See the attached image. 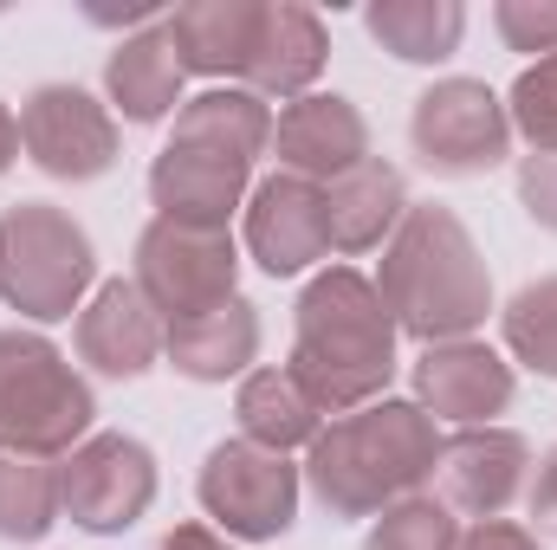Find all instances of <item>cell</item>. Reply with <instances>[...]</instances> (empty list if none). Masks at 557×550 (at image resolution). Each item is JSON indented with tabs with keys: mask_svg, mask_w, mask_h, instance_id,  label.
<instances>
[{
	"mask_svg": "<svg viewBox=\"0 0 557 550\" xmlns=\"http://www.w3.org/2000/svg\"><path fill=\"white\" fill-rule=\"evenodd\" d=\"M403 330L376 291V278L357 266H324L298 291L292 304V376L305 383V396L324 409V421L350 409H370L389 396L403 357H396Z\"/></svg>",
	"mask_w": 557,
	"mask_h": 550,
	"instance_id": "6da1fadb",
	"label": "cell"
},
{
	"mask_svg": "<svg viewBox=\"0 0 557 550\" xmlns=\"http://www.w3.org/2000/svg\"><path fill=\"white\" fill-rule=\"evenodd\" d=\"M441 421L403 396H383L370 409L324 421V434L305 447V486L331 518H383L389 505L434 486L441 466Z\"/></svg>",
	"mask_w": 557,
	"mask_h": 550,
	"instance_id": "7a4b0ae2",
	"label": "cell"
},
{
	"mask_svg": "<svg viewBox=\"0 0 557 550\" xmlns=\"http://www.w3.org/2000/svg\"><path fill=\"white\" fill-rule=\"evenodd\" d=\"M376 291H383L396 330L416 337L421 350L480 337V324L493 317V273H486L467 221L441 201H409L403 227L383 247Z\"/></svg>",
	"mask_w": 557,
	"mask_h": 550,
	"instance_id": "3957f363",
	"label": "cell"
},
{
	"mask_svg": "<svg viewBox=\"0 0 557 550\" xmlns=\"http://www.w3.org/2000/svg\"><path fill=\"white\" fill-rule=\"evenodd\" d=\"M98 291V247L59 201H13L0 214V304L26 324H65Z\"/></svg>",
	"mask_w": 557,
	"mask_h": 550,
	"instance_id": "277c9868",
	"label": "cell"
},
{
	"mask_svg": "<svg viewBox=\"0 0 557 550\" xmlns=\"http://www.w3.org/2000/svg\"><path fill=\"white\" fill-rule=\"evenodd\" d=\"M98 427V396L78 363L39 330H0V440L65 460Z\"/></svg>",
	"mask_w": 557,
	"mask_h": 550,
	"instance_id": "5b68a950",
	"label": "cell"
},
{
	"mask_svg": "<svg viewBox=\"0 0 557 550\" xmlns=\"http://www.w3.org/2000/svg\"><path fill=\"white\" fill-rule=\"evenodd\" d=\"M195 499L208 512V525L234 545H273L298 525V499H305V466H292L285 453H267L253 440H214L195 479Z\"/></svg>",
	"mask_w": 557,
	"mask_h": 550,
	"instance_id": "8992f818",
	"label": "cell"
},
{
	"mask_svg": "<svg viewBox=\"0 0 557 550\" xmlns=\"http://www.w3.org/2000/svg\"><path fill=\"white\" fill-rule=\"evenodd\" d=\"M512 117L486 78H434L409 111V149L447 182H480L512 162Z\"/></svg>",
	"mask_w": 557,
	"mask_h": 550,
	"instance_id": "52a82bcc",
	"label": "cell"
},
{
	"mask_svg": "<svg viewBox=\"0 0 557 550\" xmlns=\"http://www.w3.org/2000/svg\"><path fill=\"white\" fill-rule=\"evenodd\" d=\"M137 291L162 324H188L227 298H240V247L234 234H208V227H175V221H149L137 234Z\"/></svg>",
	"mask_w": 557,
	"mask_h": 550,
	"instance_id": "ba28073f",
	"label": "cell"
},
{
	"mask_svg": "<svg viewBox=\"0 0 557 550\" xmlns=\"http://www.w3.org/2000/svg\"><path fill=\"white\" fill-rule=\"evenodd\" d=\"M156 453L137 434H91L85 447H72L59 460V492H65V518L91 538H124L137 518L156 505Z\"/></svg>",
	"mask_w": 557,
	"mask_h": 550,
	"instance_id": "9c48e42d",
	"label": "cell"
},
{
	"mask_svg": "<svg viewBox=\"0 0 557 550\" xmlns=\"http://www.w3.org/2000/svg\"><path fill=\"white\" fill-rule=\"evenodd\" d=\"M20 149L52 182H98L117 168V117L85 85H33L20 98Z\"/></svg>",
	"mask_w": 557,
	"mask_h": 550,
	"instance_id": "30bf717a",
	"label": "cell"
},
{
	"mask_svg": "<svg viewBox=\"0 0 557 550\" xmlns=\"http://www.w3.org/2000/svg\"><path fill=\"white\" fill-rule=\"evenodd\" d=\"M532 486V440L512 427H460L454 440H441V466H434V499L467 518H506L512 499H525Z\"/></svg>",
	"mask_w": 557,
	"mask_h": 550,
	"instance_id": "8fae6325",
	"label": "cell"
},
{
	"mask_svg": "<svg viewBox=\"0 0 557 550\" xmlns=\"http://www.w3.org/2000/svg\"><path fill=\"white\" fill-rule=\"evenodd\" d=\"M247 195H253V162H240L227 149L169 137L156 149V162H149V208H156V221L227 234V221L247 208Z\"/></svg>",
	"mask_w": 557,
	"mask_h": 550,
	"instance_id": "7c38bea8",
	"label": "cell"
},
{
	"mask_svg": "<svg viewBox=\"0 0 557 550\" xmlns=\"http://www.w3.org/2000/svg\"><path fill=\"white\" fill-rule=\"evenodd\" d=\"M519 376L512 363L486 343V337H460V343H428L416 357V409L434 414L441 427H499V414L512 409Z\"/></svg>",
	"mask_w": 557,
	"mask_h": 550,
	"instance_id": "4fadbf2b",
	"label": "cell"
},
{
	"mask_svg": "<svg viewBox=\"0 0 557 550\" xmlns=\"http://www.w3.org/2000/svg\"><path fill=\"white\" fill-rule=\"evenodd\" d=\"M247 260L273 278H298L318 260H331V227H324V188L305 175H267L247 195V221H240Z\"/></svg>",
	"mask_w": 557,
	"mask_h": 550,
	"instance_id": "5bb4252c",
	"label": "cell"
},
{
	"mask_svg": "<svg viewBox=\"0 0 557 550\" xmlns=\"http://www.w3.org/2000/svg\"><path fill=\"white\" fill-rule=\"evenodd\" d=\"M162 337H169V324L149 311V298L137 291V278H104V285L85 298L78 324H72L78 363L98 370V376H111V383L149 376V370L162 363Z\"/></svg>",
	"mask_w": 557,
	"mask_h": 550,
	"instance_id": "9a60e30c",
	"label": "cell"
},
{
	"mask_svg": "<svg viewBox=\"0 0 557 550\" xmlns=\"http://www.w3.org/2000/svg\"><path fill=\"white\" fill-rule=\"evenodd\" d=\"M273 155L285 175H305V182L331 188L337 175L370 162V124L344 91H311V98L285 104L273 117Z\"/></svg>",
	"mask_w": 557,
	"mask_h": 550,
	"instance_id": "2e32d148",
	"label": "cell"
},
{
	"mask_svg": "<svg viewBox=\"0 0 557 550\" xmlns=\"http://www.w3.org/2000/svg\"><path fill=\"white\" fill-rule=\"evenodd\" d=\"M324 65H331V33H324V20H318L311 7H298V0H267L240 85H247L253 98H267V104H273V98L278 104H298V98L318 91Z\"/></svg>",
	"mask_w": 557,
	"mask_h": 550,
	"instance_id": "e0dca14e",
	"label": "cell"
},
{
	"mask_svg": "<svg viewBox=\"0 0 557 550\" xmlns=\"http://www.w3.org/2000/svg\"><path fill=\"white\" fill-rule=\"evenodd\" d=\"M182 85H188V72H182L175 39H169L162 20L124 33L111 46V59H104V104L124 124H175V111L188 104Z\"/></svg>",
	"mask_w": 557,
	"mask_h": 550,
	"instance_id": "ac0fdd59",
	"label": "cell"
},
{
	"mask_svg": "<svg viewBox=\"0 0 557 550\" xmlns=\"http://www.w3.org/2000/svg\"><path fill=\"white\" fill-rule=\"evenodd\" d=\"M260 304L253 298H227L188 324H169L162 337V363L182 376V383H234V376H253L260 363Z\"/></svg>",
	"mask_w": 557,
	"mask_h": 550,
	"instance_id": "d6986e66",
	"label": "cell"
},
{
	"mask_svg": "<svg viewBox=\"0 0 557 550\" xmlns=\"http://www.w3.org/2000/svg\"><path fill=\"white\" fill-rule=\"evenodd\" d=\"M403 214H409V182H403V168L383 162V155L357 162L350 175H337V182L324 188L331 253H350V260H357V253L389 247V234L403 227Z\"/></svg>",
	"mask_w": 557,
	"mask_h": 550,
	"instance_id": "ffe728a7",
	"label": "cell"
},
{
	"mask_svg": "<svg viewBox=\"0 0 557 550\" xmlns=\"http://www.w3.org/2000/svg\"><path fill=\"white\" fill-rule=\"evenodd\" d=\"M267 0H182L162 26L175 39V59L188 78H240Z\"/></svg>",
	"mask_w": 557,
	"mask_h": 550,
	"instance_id": "44dd1931",
	"label": "cell"
},
{
	"mask_svg": "<svg viewBox=\"0 0 557 550\" xmlns=\"http://www.w3.org/2000/svg\"><path fill=\"white\" fill-rule=\"evenodd\" d=\"M234 421H240V440H253V447H267V453H285V460L324 434V409L305 396V383H298L285 363L240 376Z\"/></svg>",
	"mask_w": 557,
	"mask_h": 550,
	"instance_id": "7402d4cb",
	"label": "cell"
},
{
	"mask_svg": "<svg viewBox=\"0 0 557 550\" xmlns=\"http://www.w3.org/2000/svg\"><path fill=\"white\" fill-rule=\"evenodd\" d=\"M363 33L403 65H447L467 39V7L460 0H370Z\"/></svg>",
	"mask_w": 557,
	"mask_h": 550,
	"instance_id": "603a6c76",
	"label": "cell"
},
{
	"mask_svg": "<svg viewBox=\"0 0 557 550\" xmlns=\"http://www.w3.org/2000/svg\"><path fill=\"white\" fill-rule=\"evenodd\" d=\"M175 142H208V149H227L240 162H260L273 149V104L253 98L247 85H214L201 98H188L175 111Z\"/></svg>",
	"mask_w": 557,
	"mask_h": 550,
	"instance_id": "cb8c5ba5",
	"label": "cell"
},
{
	"mask_svg": "<svg viewBox=\"0 0 557 550\" xmlns=\"http://www.w3.org/2000/svg\"><path fill=\"white\" fill-rule=\"evenodd\" d=\"M59 518H65L59 460L0 440V538L7 545H39Z\"/></svg>",
	"mask_w": 557,
	"mask_h": 550,
	"instance_id": "d4e9b609",
	"label": "cell"
},
{
	"mask_svg": "<svg viewBox=\"0 0 557 550\" xmlns=\"http://www.w3.org/2000/svg\"><path fill=\"white\" fill-rule=\"evenodd\" d=\"M499 337H506V357L532 376L557 383V273L552 278H532L506 298L499 311Z\"/></svg>",
	"mask_w": 557,
	"mask_h": 550,
	"instance_id": "484cf974",
	"label": "cell"
},
{
	"mask_svg": "<svg viewBox=\"0 0 557 550\" xmlns=\"http://www.w3.org/2000/svg\"><path fill=\"white\" fill-rule=\"evenodd\" d=\"M460 532H467V525H460L434 492H416V499L389 505V512L370 525L363 550H460Z\"/></svg>",
	"mask_w": 557,
	"mask_h": 550,
	"instance_id": "4316f807",
	"label": "cell"
},
{
	"mask_svg": "<svg viewBox=\"0 0 557 550\" xmlns=\"http://www.w3.org/2000/svg\"><path fill=\"white\" fill-rule=\"evenodd\" d=\"M506 117H512V137H525L532 149H557V52L552 59H532L512 78Z\"/></svg>",
	"mask_w": 557,
	"mask_h": 550,
	"instance_id": "83f0119b",
	"label": "cell"
},
{
	"mask_svg": "<svg viewBox=\"0 0 557 550\" xmlns=\"http://www.w3.org/2000/svg\"><path fill=\"white\" fill-rule=\"evenodd\" d=\"M493 26H499V39L512 52H532V59L557 52V0H499Z\"/></svg>",
	"mask_w": 557,
	"mask_h": 550,
	"instance_id": "f1b7e54d",
	"label": "cell"
},
{
	"mask_svg": "<svg viewBox=\"0 0 557 550\" xmlns=\"http://www.w3.org/2000/svg\"><path fill=\"white\" fill-rule=\"evenodd\" d=\"M519 208L557 234V149H532V155H519Z\"/></svg>",
	"mask_w": 557,
	"mask_h": 550,
	"instance_id": "f546056e",
	"label": "cell"
},
{
	"mask_svg": "<svg viewBox=\"0 0 557 550\" xmlns=\"http://www.w3.org/2000/svg\"><path fill=\"white\" fill-rule=\"evenodd\" d=\"M525 512H532V538H552L557 545V447H545V460L532 466Z\"/></svg>",
	"mask_w": 557,
	"mask_h": 550,
	"instance_id": "4dcf8cb0",
	"label": "cell"
},
{
	"mask_svg": "<svg viewBox=\"0 0 557 550\" xmlns=\"http://www.w3.org/2000/svg\"><path fill=\"white\" fill-rule=\"evenodd\" d=\"M460 550H545V538H532V525H512V518H486V525H467Z\"/></svg>",
	"mask_w": 557,
	"mask_h": 550,
	"instance_id": "1f68e13d",
	"label": "cell"
},
{
	"mask_svg": "<svg viewBox=\"0 0 557 550\" xmlns=\"http://www.w3.org/2000/svg\"><path fill=\"white\" fill-rule=\"evenodd\" d=\"M156 550H234V538H221L214 525H169Z\"/></svg>",
	"mask_w": 557,
	"mask_h": 550,
	"instance_id": "d6a6232c",
	"label": "cell"
},
{
	"mask_svg": "<svg viewBox=\"0 0 557 550\" xmlns=\"http://www.w3.org/2000/svg\"><path fill=\"white\" fill-rule=\"evenodd\" d=\"M13 162H20V111L0 104V175H7Z\"/></svg>",
	"mask_w": 557,
	"mask_h": 550,
	"instance_id": "836d02e7",
	"label": "cell"
}]
</instances>
